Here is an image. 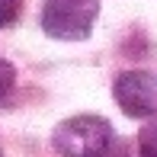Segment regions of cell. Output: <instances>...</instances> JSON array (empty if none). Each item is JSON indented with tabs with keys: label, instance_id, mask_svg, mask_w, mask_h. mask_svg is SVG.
I'll return each mask as SVG.
<instances>
[{
	"label": "cell",
	"instance_id": "1",
	"mask_svg": "<svg viewBox=\"0 0 157 157\" xmlns=\"http://www.w3.org/2000/svg\"><path fill=\"white\" fill-rule=\"evenodd\" d=\"M112 141V125L103 116H74L52 132V147L61 157H103Z\"/></svg>",
	"mask_w": 157,
	"mask_h": 157
},
{
	"label": "cell",
	"instance_id": "2",
	"mask_svg": "<svg viewBox=\"0 0 157 157\" xmlns=\"http://www.w3.org/2000/svg\"><path fill=\"white\" fill-rule=\"evenodd\" d=\"M99 16V0H45L42 29L61 42H83Z\"/></svg>",
	"mask_w": 157,
	"mask_h": 157
},
{
	"label": "cell",
	"instance_id": "3",
	"mask_svg": "<svg viewBox=\"0 0 157 157\" xmlns=\"http://www.w3.org/2000/svg\"><path fill=\"white\" fill-rule=\"evenodd\" d=\"M119 109L132 119H151L157 116V74L154 71H125L112 83Z\"/></svg>",
	"mask_w": 157,
	"mask_h": 157
},
{
	"label": "cell",
	"instance_id": "4",
	"mask_svg": "<svg viewBox=\"0 0 157 157\" xmlns=\"http://www.w3.org/2000/svg\"><path fill=\"white\" fill-rule=\"evenodd\" d=\"M138 154L141 157H157V119H151L138 132Z\"/></svg>",
	"mask_w": 157,
	"mask_h": 157
},
{
	"label": "cell",
	"instance_id": "5",
	"mask_svg": "<svg viewBox=\"0 0 157 157\" xmlns=\"http://www.w3.org/2000/svg\"><path fill=\"white\" fill-rule=\"evenodd\" d=\"M23 13V0H0V29L13 26Z\"/></svg>",
	"mask_w": 157,
	"mask_h": 157
},
{
	"label": "cell",
	"instance_id": "6",
	"mask_svg": "<svg viewBox=\"0 0 157 157\" xmlns=\"http://www.w3.org/2000/svg\"><path fill=\"white\" fill-rule=\"evenodd\" d=\"M13 83H16V67H13L10 61L0 58V99H3V96L13 90Z\"/></svg>",
	"mask_w": 157,
	"mask_h": 157
}]
</instances>
